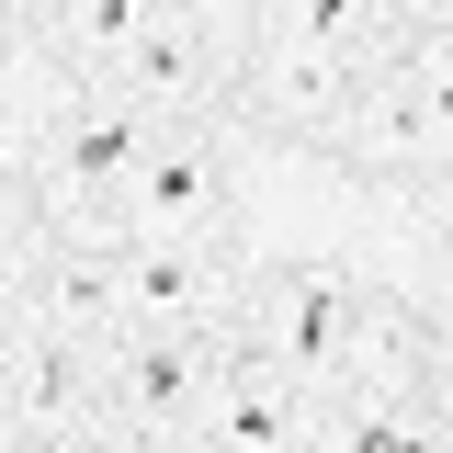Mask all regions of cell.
Segmentation results:
<instances>
[{
    "mask_svg": "<svg viewBox=\"0 0 453 453\" xmlns=\"http://www.w3.org/2000/svg\"><path fill=\"white\" fill-rule=\"evenodd\" d=\"M329 125L351 136V159H374V170H396L408 148H442L453 136V68H442V46H408L396 68H374L363 91H340Z\"/></svg>",
    "mask_w": 453,
    "mask_h": 453,
    "instance_id": "cell-1",
    "label": "cell"
},
{
    "mask_svg": "<svg viewBox=\"0 0 453 453\" xmlns=\"http://www.w3.org/2000/svg\"><path fill=\"white\" fill-rule=\"evenodd\" d=\"M204 91H216V35L193 12H170V0H148V23L103 57V103L148 113V125H181Z\"/></svg>",
    "mask_w": 453,
    "mask_h": 453,
    "instance_id": "cell-2",
    "label": "cell"
},
{
    "mask_svg": "<svg viewBox=\"0 0 453 453\" xmlns=\"http://www.w3.org/2000/svg\"><path fill=\"white\" fill-rule=\"evenodd\" d=\"M226 216V170L204 136H181V125H148V148L125 170V193H113V226L125 238H216Z\"/></svg>",
    "mask_w": 453,
    "mask_h": 453,
    "instance_id": "cell-3",
    "label": "cell"
},
{
    "mask_svg": "<svg viewBox=\"0 0 453 453\" xmlns=\"http://www.w3.org/2000/svg\"><path fill=\"white\" fill-rule=\"evenodd\" d=\"M204 396H216V363H204L193 329H125V340H113L103 408L125 419V431H193Z\"/></svg>",
    "mask_w": 453,
    "mask_h": 453,
    "instance_id": "cell-4",
    "label": "cell"
},
{
    "mask_svg": "<svg viewBox=\"0 0 453 453\" xmlns=\"http://www.w3.org/2000/svg\"><path fill=\"white\" fill-rule=\"evenodd\" d=\"M250 329H261V363H283L295 386H329L340 351H351V283L295 261V273H273L250 295Z\"/></svg>",
    "mask_w": 453,
    "mask_h": 453,
    "instance_id": "cell-5",
    "label": "cell"
},
{
    "mask_svg": "<svg viewBox=\"0 0 453 453\" xmlns=\"http://www.w3.org/2000/svg\"><path fill=\"white\" fill-rule=\"evenodd\" d=\"M136 148H148V113L125 103H91L68 136H57V204L80 216V238H113V193H125V170H136Z\"/></svg>",
    "mask_w": 453,
    "mask_h": 453,
    "instance_id": "cell-6",
    "label": "cell"
},
{
    "mask_svg": "<svg viewBox=\"0 0 453 453\" xmlns=\"http://www.w3.org/2000/svg\"><path fill=\"white\" fill-rule=\"evenodd\" d=\"M216 250L204 238H136L125 250V306H113V340L125 329H204L216 318Z\"/></svg>",
    "mask_w": 453,
    "mask_h": 453,
    "instance_id": "cell-7",
    "label": "cell"
},
{
    "mask_svg": "<svg viewBox=\"0 0 453 453\" xmlns=\"http://www.w3.org/2000/svg\"><path fill=\"white\" fill-rule=\"evenodd\" d=\"M113 306H125V250H103V238L57 250L46 283H35V318L68 329V340H113Z\"/></svg>",
    "mask_w": 453,
    "mask_h": 453,
    "instance_id": "cell-8",
    "label": "cell"
},
{
    "mask_svg": "<svg viewBox=\"0 0 453 453\" xmlns=\"http://www.w3.org/2000/svg\"><path fill=\"white\" fill-rule=\"evenodd\" d=\"M295 374H283V363H261V374H238V386H216L204 396V419H193V431H204V442H238V453H273V442H306V408H295Z\"/></svg>",
    "mask_w": 453,
    "mask_h": 453,
    "instance_id": "cell-9",
    "label": "cell"
},
{
    "mask_svg": "<svg viewBox=\"0 0 453 453\" xmlns=\"http://www.w3.org/2000/svg\"><path fill=\"white\" fill-rule=\"evenodd\" d=\"M340 91H351V57L295 46V35H261V103H273L283 125H329Z\"/></svg>",
    "mask_w": 453,
    "mask_h": 453,
    "instance_id": "cell-10",
    "label": "cell"
},
{
    "mask_svg": "<svg viewBox=\"0 0 453 453\" xmlns=\"http://www.w3.org/2000/svg\"><path fill=\"white\" fill-rule=\"evenodd\" d=\"M261 23L295 35V46H329V57H374L386 0H261Z\"/></svg>",
    "mask_w": 453,
    "mask_h": 453,
    "instance_id": "cell-11",
    "label": "cell"
},
{
    "mask_svg": "<svg viewBox=\"0 0 453 453\" xmlns=\"http://www.w3.org/2000/svg\"><path fill=\"white\" fill-rule=\"evenodd\" d=\"M136 23H148V0H57V35H68V57H91V68H103Z\"/></svg>",
    "mask_w": 453,
    "mask_h": 453,
    "instance_id": "cell-12",
    "label": "cell"
},
{
    "mask_svg": "<svg viewBox=\"0 0 453 453\" xmlns=\"http://www.w3.org/2000/svg\"><path fill=\"white\" fill-rule=\"evenodd\" d=\"M23 408H46V419H68V408H80V363H68V329H46L35 351H23Z\"/></svg>",
    "mask_w": 453,
    "mask_h": 453,
    "instance_id": "cell-13",
    "label": "cell"
},
{
    "mask_svg": "<svg viewBox=\"0 0 453 453\" xmlns=\"http://www.w3.org/2000/svg\"><path fill=\"white\" fill-rule=\"evenodd\" d=\"M12 12H23V0H0V35H12Z\"/></svg>",
    "mask_w": 453,
    "mask_h": 453,
    "instance_id": "cell-14",
    "label": "cell"
}]
</instances>
